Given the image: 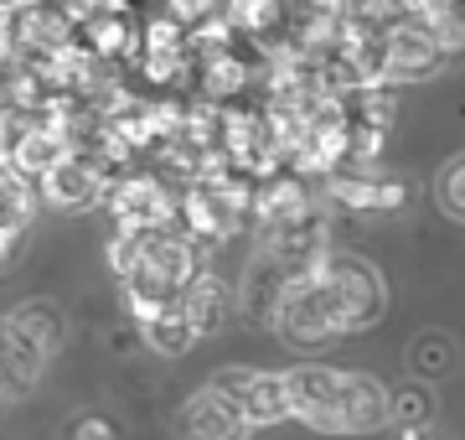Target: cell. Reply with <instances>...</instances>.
Masks as SVG:
<instances>
[{
    "label": "cell",
    "mask_w": 465,
    "mask_h": 440,
    "mask_svg": "<svg viewBox=\"0 0 465 440\" xmlns=\"http://www.w3.org/2000/svg\"><path fill=\"white\" fill-rule=\"evenodd\" d=\"M388 290L382 275L357 255H326V265L311 275H300L295 285L284 290L280 311H274V332L300 347H316V342L347 337L362 332L382 316Z\"/></svg>",
    "instance_id": "1"
},
{
    "label": "cell",
    "mask_w": 465,
    "mask_h": 440,
    "mask_svg": "<svg viewBox=\"0 0 465 440\" xmlns=\"http://www.w3.org/2000/svg\"><path fill=\"white\" fill-rule=\"evenodd\" d=\"M109 265L124 280L130 311H155V305H176L186 285L197 280V238L166 223V228H119L109 244Z\"/></svg>",
    "instance_id": "2"
},
{
    "label": "cell",
    "mask_w": 465,
    "mask_h": 440,
    "mask_svg": "<svg viewBox=\"0 0 465 440\" xmlns=\"http://www.w3.org/2000/svg\"><path fill=\"white\" fill-rule=\"evenodd\" d=\"M290 399H295V420H305L311 430H331V435H367L393 420V394L378 378L326 368V363L290 368Z\"/></svg>",
    "instance_id": "3"
},
{
    "label": "cell",
    "mask_w": 465,
    "mask_h": 440,
    "mask_svg": "<svg viewBox=\"0 0 465 440\" xmlns=\"http://www.w3.org/2000/svg\"><path fill=\"white\" fill-rule=\"evenodd\" d=\"M253 197H259V182L243 176V171H232L228 161H217L213 171H202L197 182L186 186V197H182L186 234L202 238V244H228L253 218Z\"/></svg>",
    "instance_id": "4"
},
{
    "label": "cell",
    "mask_w": 465,
    "mask_h": 440,
    "mask_svg": "<svg viewBox=\"0 0 465 440\" xmlns=\"http://www.w3.org/2000/svg\"><path fill=\"white\" fill-rule=\"evenodd\" d=\"M217 389L228 394L232 405L249 415V425H280L295 420V399H290V373H269V368H223L213 378Z\"/></svg>",
    "instance_id": "5"
},
{
    "label": "cell",
    "mask_w": 465,
    "mask_h": 440,
    "mask_svg": "<svg viewBox=\"0 0 465 440\" xmlns=\"http://www.w3.org/2000/svg\"><path fill=\"white\" fill-rule=\"evenodd\" d=\"M36 186H42V203L63 207V213L94 207V203H104L109 186H114V161H104V155H94V151H67Z\"/></svg>",
    "instance_id": "6"
},
{
    "label": "cell",
    "mask_w": 465,
    "mask_h": 440,
    "mask_svg": "<svg viewBox=\"0 0 465 440\" xmlns=\"http://www.w3.org/2000/svg\"><path fill=\"white\" fill-rule=\"evenodd\" d=\"M382 52H388V84H419V78H434L440 63L450 57V47L440 42L424 16L393 21L382 26Z\"/></svg>",
    "instance_id": "7"
},
{
    "label": "cell",
    "mask_w": 465,
    "mask_h": 440,
    "mask_svg": "<svg viewBox=\"0 0 465 440\" xmlns=\"http://www.w3.org/2000/svg\"><path fill=\"white\" fill-rule=\"evenodd\" d=\"M104 203L119 218V228H166L182 218V203L166 192L161 176H114Z\"/></svg>",
    "instance_id": "8"
},
{
    "label": "cell",
    "mask_w": 465,
    "mask_h": 440,
    "mask_svg": "<svg viewBox=\"0 0 465 440\" xmlns=\"http://www.w3.org/2000/svg\"><path fill=\"white\" fill-rule=\"evenodd\" d=\"M176 435L182 440H249L253 425L228 394L217 389V384H207V389H197L182 405V415H176Z\"/></svg>",
    "instance_id": "9"
},
{
    "label": "cell",
    "mask_w": 465,
    "mask_h": 440,
    "mask_svg": "<svg viewBox=\"0 0 465 440\" xmlns=\"http://www.w3.org/2000/svg\"><path fill=\"white\" fill-rule=\"evenodd\" d=\"M5 326H11V337H16L42 368L63 353V342H67V316H63L57 301H21L16 311H5Z\"/></svg>",
    "instance_id": "10"
},
{
    "label": "cell",
    "mask_w": 465,
    "mask_h": 440,
    "mask_svg": "<svg viewBox=\"0 0 465 440\" xmlns=\"http://www.w3.org/2000/svg\"><path fill=\"white\" fill-rule=\"evenodd\" d=\"M186 311V322L197 326V337H213V332H223V322L232 316V290L223 275H207L202 270L192 285H186V295L176 301Z\"/></svg>",
    "instance_id": "11"
},
{
    "label": "cell",
    "mask_w": 465,
    "mask_h": 440,
    "mask_svg": "<svg viewBox=\"0 0 465 440\" xmlns=\"http://www.w3.org/2000/svg\"><path fill=\"white\" fill-rule=\"evenodd\" d=\"M140 332H145V342L155 347V353L166 357H182L192 342H197V326L186 322L182 305H155V311H140Z\"/></svg>",
    "instance_id": "12"
},
{
    "label": "cell",
    "mask_w": 465,
    "mask_h": 440,
    "mask_svg": "<svg viewBox=\"0 0 465 440\" xmlns=\"http://www.w3.org/2000/svg\"><path fill=\"white\" fill-rule=\"evenodd\" d=\"M393 420H399L409 435L430 430V420H434V394L424 389V384H414V389H399V394H393Z\"/></svg>",
    "instance_id": "13"
},
{
    "label": "cell",
    "mask_w": 465,
    "mask_h": 440,
    "mask_svg": "<svg viewBox=\"0 0 465 440\" xmlns=\"http://www.w3.org/2000/svg\"><path fill=\"white\" fill-rule=\"evenodd\" d=\"M434 203L445 207L450 218L465 223V155H455V161L440 166V176H434Z\"/></svg>",
    "instance_id": "14"
},
{
    "label": "cell",
    "mask_w": 465,
    "mask_h": 440,
    "mask_svg": "<svg viewBox=\"0 0 465 440\" xmlns=\"http://www.w3.org/2000/svg\"><path fill=\"white\" fill-rule=\"evenodd\" d=\"M409 363H414L424 378H434V373H445L450 363H455V347H450V337L430 332V337H419L414 347H409Z\"/></svg>",
    "instance_id": "15"
},
{
    "label": "cell",
    "mask_w": 465,
    "mask_h": 440,
    "mask_svg": "<svg viewBox=\"0 0 465 440\" xmlns=\"http://www.w3.org/2000/svg\"><path fill=\"white\" fill-rule=\"evenodd\" d=\"M26 228L32 223H0V270H11L21 259V244H26Z\"/></svg>",
    "instance_id": "16"
},
{
    "label": "cell",
    "mask_w": 465,
    "mask_h": 440,
    "mask_svg": "<svg viewBox=\"0 0 465 440\" xmlns=\"http://www.w3.org/2000/svg\"><path fill=\"white\" fill-rule=\"evenodd\" d=\"M67 440H119V430L109 415H84V420L67 430Z\"/></svg>",
    "instance_id": "17"
},
{
    "label": "cell",
    "mask_w": 465,
    "mask_h": 440,
    "mask_svg": "<svg viewBox=\"0 0 465 440\" xmlns=\"http://www.w3.org/2000/svg\"><path fill=\"white\" fill-rule=\"evenodd\" d=\"M409 440H424V435H409Z\"/></svg>",
    "instance_id": "18"
},
{
    "label": "cell",
    "mask_w": 465,
    "mask_h": 440,
    "mask_svg": "<svg viewBox=\"0 0 465 440\" xmlns=\"http://www.w3.org/2000/svg\"><path fill=\"white\" fill-rule=\"evenodd\" d=\"M0 405H5V399H0Z\"/></svg>",
    "instance_id": "19"
}]
</instances>
